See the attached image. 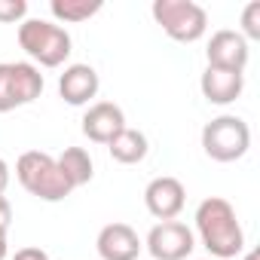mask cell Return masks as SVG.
I'll use <instances>...</instances> for the list:
<instances>
[{"label": "cell", "mask_w": 260, "mask_h": 260, "mask_svg": "<svg viewBox=\"0 0 260 260\" xmlns=\"http://www.w3.org/2000/svg\"><path fill=\"white\" fill-rule=\"evenodd\" d=\"M98 71L92 64H68L64 74L58 77V95L71 104V107H83L98 95Z\"/></svg>", "instance_id": "cell-12"}, {"label": "cell", "mask_w": 260, "mask_h": 260, "mask_svg": "<svg viewBox=\"0 0 260 260\" xmlns=\"http://www.w3.org/2000/svg\"><path fill=\"white\" fill-rule=\"evenodd\" d=\"M205 58H208V68H217V71H233V74H245L248 68V58H251V49H248V40L239 34V31H214L208 46H205Z\"/></svg>", "instance_id": "cell-8"}, {"label": "cell", "mask_w": 260, "mask_h": 260, "mask_svg": "<svg viewBox=\"0 0 260 260\" xmlns=\"http://www.w3.org/2000/svg\"><path fill=\"white\" fill-rule=\"evenodd\" d=\"M202 98L208 104H233L242 89H245V74H233V71H217V68H205L202 80H199Z\"/></svg>", "instance_id": "cell-13"}, {"label": "cell", "mask_w": 260, "mask_h": 260, "mask_svg": "<svg viewBox=\"0 0 260 260\" xmlns=\"http://www.w3.org/2000/svg\"><path fill=\"white\" fill-rule=\"evenodd\" d=\"M107 150H110V156H113L116 162H122V166H138V162L147 159L150 144H147V135H144V132L125 125L122 132L107 144Z\"/></svg>", "instance_id": "cell-14"}, {"label": "cell", "mask_w": 260, "mask_h": 260, "mask_svg": "<svg viewBox=\"0 0 260 260\" xmlns=\"http://www.w3.org/2000/svg\"><path fill=\"white\" fill-rule=\"evenodd\" d=\"M7 251H10V245H7V239H0V260H7Z\"/></svg>", "instance_id": "cell-22"}, {"label": "cell", "mask_w": 260, "mask_h": 260, "mask_svg": "<svg viewBox=\"0 0 260 260\" xmlns=\"http://www.w3.org/2000/svg\"><path fill=\"white\" fill-rule=\"evenodd\" d=\"M43 92V74L31 61H0V113H10L37 101Z\"/></svg>", "instance_id": "cell-6"}, {"label": "cell", "mask_w": 260, "mask_h": 260, "mask_svg": "<svg viewBox=\"0 0 260 260\" xmlns=\"http://www.w3.org/2000/svg\"><path fill=\"white\" fill-rule=\"evenodd\" d=\"M144 248L150 251L153 260H187L196 248V236L181 220H159L147 233Z\"/></svg>", "instance_id": "cell-7"}, {"label": "cell", "mask_w": 260, "mask_h": 260, "mask_svg": "<svg viewBox=\"0 0 260 260\" xmlns=\"http://www.w3.org/2000/svg\"><path fill=\"white\" fill-rule=\"evenodd\" d=\"M245 260H257V251H251V254H245Z\"/></svg>", "instance_id": "cell-23"}, {"label": "cell", "mask_w": 260, "mask_h": 260, "mask_svg": "<svg viewBox=\"0 0 260 260\" xmlns=\"http://www.w3.org/2000/svg\"><path fill=\"white\" fill-rule=\"evenodd\" d=\"M7 184H10V166H7L4 156H0V196L7 193Z\"/></svg>", "instance_id": "cell-21"}, {"label": "cell", "mask_w": 260, "mask_h": 260, "mask_svg": "<svg viewBox=\"0 0 260 260\" xmlns=\"http://www.w3.org/2000/svg\"><path fill=\"white\" fill-rule=\"evenodd\" d=\"M184 202H187V190L178 178L172 175H162V178H153L147 187H144V205L147 211L156 217V220H175L181 211H184Z\"/></svg>", "instance_id": "cell-9"}, {"label": "cell", "mask_w": 260, "mask_h": 260, "mask_svg": "<svg viewBox=\"0 0 260 260\" xmlns=\"http://www.w3.org/2000/svg\"><path fill=\"white\" fill-rule=\"evenodd\" d=\"M245 40H260V0H251V4L242 10V31Z\"/></svg>", "instance_id": "cell-17"}, {"label": "cell", "mask_w": 260, "mask_h": 260, "mask_svg": "<svg viewBox=\"0 0 260 260\" xmlns=\"http://www.w3.org/2000/svg\"><path fill=\"white\" fill-rule=\"evenodd\" d=\"M55 162H58L64 181H68L74 190H77V187H86V184L92 181V175H95V162H92L89 150H83V147H68Z\"/></svg>", "instance_id": "cell-15"}, {"label": "cell", "mask_w": 260, "mask_h": 260, "mask_svg": "<svg viewBox=\"0 0 260 260\" xmlns=\"http://www.w3.org/2000/svg\"><path fill=\"white\" fill-rule=\"evenodd\" d=\"M10 223H13V205H10L7 196H0V239H7Z\"/></svg>", "instance_id": "cell-19"}, {"label": "cell", "mask_w": 260, "mask_h": 260, "mask_svg": "<svg viewBox=\"0 0 260 260\" xmlns=\"http://www.w3.org/2000/svg\"><path fill=\"white\" fill-rule=\"evenodd\" d=\"M122 128H125V113L113 101H95L83 113V135L92 144H104L107 147Z\"/></svg>", "instance_id": "cell-10"}, {"label": "cell", "mask_w": 260, "mask_h": 260, "mask_svg": "<svg viewBox=\"0 0 260 260\" xmlns=\"http://www.w3.org/2000/svg\"><path fill=\"white\" fill-rule=\"evenodd\" d=\"M144 242L128 223H107L95 239V251L101 260H138Z\"/></svg>", "instance_id": "cell-11"}, {"label": "cell", "mask_w": 260, "mask_h": 260, "mask_svg": "<svg viewBox=\"0 0 260 260\" xmlns=\"http://www.w3.org/2000/svg\"><path fill=\"white\" fill-rule=\"evenodd\" d=\"M25 16H28V4H25V0H0V22H4V25L25 22Z\"/></svg>", "instance_id": "cell-18"}, {"label": "cell", "mask_w": 260, "mask_h": 260, "mask_svg": "<svg viewBox=\"0 0 260 260\" xmlns=\"http://www.w3.org/2000/svg\"><path fill=\"white\" fill-rule=\"evenodd\" d=\"M13 260H49V254L43 248H19L13 254Z\"/></svg>", "instance_id": "cell-20"}, {"label": "cell", "mask_w": 260, "mask_h": 260, "mask_svg": "<svg viewBox=\"0 0 260 260\" xmlns=\"http://www.w3.org/2000/svg\"><path fill=\"white\" fill-rule=\"evenodd\" d=\"M150 13L156 25L178 43H196L208 31V13L193 0H153Z\"/></svg>", "instance_id": "cell-5"}, {"label": "cell", "mask_w": 260, "mask_h": 260, "mask_svg": "<svg viewBox=\"0 0 260 260\" xmlns=\"http://www.w3.org/2000/svg\"><path fill=\"white\" fill-rule=\"evenodd\" d=\"M196 233L214 260H230L245 251V233L236 217V208L223 196H208L196 208Z\"/></svg>", "instance_id": "cell-1"}, {"label": "cell", "mask_w": 260, "mask_h": 260, "mask_svg": "<svg viewBox=\"0 0 260 260\" xmlns=\"http://www.w3.org/2000/svg\"><path fill=\"white\" fill-rule=\"evenodd\" d=\"M205 260H211V257H205Z\"/></svg>", "instance_id": "cell-24"}, {"label": "cell", "mask_w": 260, "mask_h": 260, "mask_svg": "<svg viewBox=\"0 0 260 260\" xmlns=\"http://www.w3.org/2000/svg\"><path fill=\"white\" fill-rule=\"evenodd\" d=\"M16 178L31 196H37L43 202H61V199H68L74 193V187L64 181L58 162L43 150L22 153L19 162H16Z\"/></svg>", "instance_id": "cell-3"}, {"label": "cell", "mask_w": 260, "mask_h": 260, "mask_svg": "<svg viewBox=\"0 0 260 260\" xmlns=\"http://www.w3.org/2000/svg\"><path fill=\"white\" fill-rule=\"evenodd\" d=\"M19 46L40 68H61L71 58V34L46 19H25L19 25Z\"/></svg>", "instance_id": "cell-2"}, {"label": "cell", "mask_w": 260, "mask_h": 260, "mask_svg": "<svg viewBox=\"0 0 260 260\" xmlns=\"http://www.w3.org/2000/svg\"><path fill=\"white\" fill-rule=\"evenodd\" d=\"M49 13H52L58 22L80 25V22L92 19L95 13H101V0H52V4H49Z\"/></svg>", "instance_id": "cell-16"}, {"label": "cell", "mask_w": 260, "mask_h": 260, "mask_svg": "<svg viewBox=\"0 0 260 260\" xmlns=\"http://www.w3.org/2000/svg\"><path fill=\"white\" fill-rule=\"evenodd\" d=\"M251 147V128L242 116L220 113L202 128V150L214 162H236Z\"/></svg>", "instance_id": "cell-4"}]
</instances>
